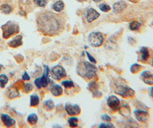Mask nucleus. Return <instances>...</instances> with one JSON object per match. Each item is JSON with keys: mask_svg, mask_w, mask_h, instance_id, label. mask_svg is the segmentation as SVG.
Here are the masks:
<instances>
[{"mask_svg": "<svg viewBox=\"0 0 153 128\" xmlns=\"http://www.w3.org/2000/svg\"><path fill=\"white\" fill-rule=\"evenodd\" d=\"M38 24L40 29L45 33H54L57 32L59 28V23L54 18V15L40 16L38 20Z\"/></svg>", "mask_w": 153, "mask_h": 128, "instance_id": "f257e3e1", "label": "nucleus"}, {"mask_svg": "<svg viewBox=\"0 0 153 128\" xmlns=\"http://www.w3.org/2000/svg\"><path fill=\"white\" fill-rule=\"evenodd\" d=\"M97 68L94 65L87 62H81L77 65L76 72L82 77L91 79L97 74Z\"/></svg>", "mask_w": 153, "mask_h": 128, "instance_id": "f03ea898", "label": "nucleus"}, {"mask_svg": "<svg viewBox=\"0 0 153 128\" xmlns=\"http://www.w3.org/2000/svg\"><path fill=\"white\" fill-rule=\"evenodd\" d=\"M2 31H3V38L8 39L11 37L12 35L18 33L19 31V27L18 24L13 22H8L2 26Z\"/></svg>", "mask_w": 153, "mask_h": 128, "instance_id": "7ed1b4c3", "label": "nucleus"}, {"mask_svg": "<svg viewBox=\"0 0 153 128\" xmlns=\"http://www.w3.org/2000/svg\"><path fill=\"white\" fill-rule=\"evenodd\" d=\"M88 39L90 44L94 47H100L103 43V37L100 32H91Z\"/></svg>", "mask_w": 153, "mask_h": 128, "instance_id": "20e7f679", "label": "nucleus"}, {"mask_svg": "<svg viewBox=\"0 0 153 128\" xmlns=\"http://www.w3.org/2000/svg\"><path fill=\"white\" fill-rule=\"evenodd\" d=\"M49 68L48 67L45 65V72H44V74L42 75V77H39V78H37L35 81V84L38 88H45L48 86V84L49 83Z\"/></svg>", "mask_w": 153, "mask_h": 128, "instance_id": "39448f33", "label": "nucleus"}, {"mask_svg": "<svg viewBox=\"0 0 153 128\" xmlns=\"http://www.w3.org/2000/svg\"><path fill=\"white\" fill-rule=\"evenodd\" d=\"M114 92L117 95H121L123 97H132L135 95V91L132 89V88H129L127 86H123V85H120L116 88L114 90Z\"/></svg>", "mask_w": 153, "mask_h": 128, "instance_id": "423d86ee", "label": "nucleus"}, {"mask_svg": "<svg viewBox=\"0 0 153 128\" xmlns=\"http://www.w3.org/2000/svg\"><path fill=\"white\" fill-rule=\"evenodd\" d=\"M51 75L55 80H61L62 77H66V71L63 67L60 65L54 67L51 70Z\"/></svg>", "mask_w": 153, "mask_h": 128, "instance_id": "0eeeda50", "label": "nucleus"}, {"mask_svg": "<svg viewBox=\"0 0 153 128\" xmlns=\"http://www.w3.org/2000/svg\"><path fill=\"white\" fill-rule=\"evenodd\" d=\"M134 115L137 121L143 123L146 122L149 119V113L143 110H136L134 111Z\"/></svg>", "mask_w": 153, "mask_h": 128, "instance_id": "6e6552de", "label": "nucleus"}, {"mask_svg": "<svg viewBox=\"0 0 153 128\" xmlns=\"http://www.w3.org/2000/svg\"><path fill=\"white\" fill-rule=\"evenodd\" d=\"M65 110L69 115H78L80 113V108L77 104L67 103L65 105Z\"/></svg>", "mask_w": 153, "mask_h": 128, "instance_id": "1a4fd4ad", "label": "nucleus"}, {"mask_svg": "<svg viewBox=\"0 0 153 128\" xmlns=\"http://www.w3.org/2000/svg\"><path fill=\"white\" fill-rule=\"evenodd\" d=\"M120 101L119 98L116 96H110L107 99V105L114 111H117L120 107Z\"/></svg>", "mask_w": 153, "mask_h": 128, "instance_id": "9d476101", "label": "nucleus"}, {"mask_svg": "<svg viewBox=\"0 0 153 128\" xmlns=\"http://www.w3.org/2000/svg\"><path fill=\"white\" fill-rule=\"evenodd\" d=\"M141 77L143 82L146 83V84H149V85L153 84V74H152L149 71H144L142 72Z\"/></svg>", "mask_w": 153, "mask_h": 128, "instance_id": "9b49d317", "label": "nucleus"}, {"mask_svg": "<svg viewBox=\"0 0 153 128\" xmlns=\"http://www.w3.org/2000/svg\"><path fill=\"white\" fill-rule=\"evenodd\" d=\"M100 13L94 9H89L87 12V20L89 23L92 22L99 18Z\"/></svg>", "mask_w": 153, "mask_h": 128, "instance_id": "f8f14e48", "label": "nucleus"}, {"mask_svg": "<svg viewBox=\"0 0 153 128\" xmlns=\"http://www.w3.org/2000/svg\"><path fill=\"white\" fill-rule=\"evenodd\" d=\"M1 119H2V121L3 122L4 124L8 127H10L14 126L16 124V121L8 114H2L1 115Z\"/></svg>", "mask_w": 153, "mask_h": 128, "instance_id": "ddd939ff", "label": "nucleus"}, {"mask_svg": "<svg viewBox=\"0 0 153 128\" xmlns=\"http://www.w3.org/2000/svg\"><path fill=\"white\" fill-rule=\"evenodd\" d=\"M127 7V5L123 1H120L114 3L113 5V12L115 13H120Z\"/></svg>", "mask_w": 153, "mask_h": 128, "instance_id": "4468645a", "label": "nucleus"}, {"mask_svg": "<svg viewBox=\"0 0 153 128\" xmlns=\"http://www.w3.org/2000/svg\"><path fill=\"white\" fill-rule=\"evenodd\" d=\"M10 47L16 48L22 45V35H17L14 39H12L10 42L8 43Z\"/></svg>", "mask_w": 153, "mask_h": 128, "instance_id": "2eb2a0df", "label": "nucleus"}, {"mask_svg": "<svg viewBox=\"0 0 153 128\" xmlns=\"http://www.w3.org/2000/svg\"><path fill=\"white\" fill-rule=\"evenodd\" d=\"M139 54H140V58L143 62H146L149 57V52L147 48L142 47L139 50Z\"/></svg>", "mask_w": 153, "mask_h": 128, "instance_id": "dca6fc26", "label": "nucleus"}, {"mask_svg": "<svg viewBox=\"0 0 153 128\" xmlns=\"http://www.w3.org/2000/svg\"><path fill=\"white\" fill-rule=\"evenodd\" d=\"M51 92L54 96H60V95H62L63 89L58 84H54V86L51 88Z\"/></svg>", "mask_w": 153, "mask_h": 128, "instance_id": "f3484780", "label": "nucleus"}, {"mask_svg": "<svg viewBox=\"0 0 153 128\" xmlns=\"http://www.w3.org/2000/svg\"><path fill=\"white\" fill-rule=\"evenodd\" d=\"M120 113L121 115H123L125 118H129L130 116V108L128 105H123L120 107Z\"/></svg>", "mask_w": 153, "mask_h": 128, "instance_id": "a211bd4d", "label": "nucleus"}, {"mask_svg": "<svg viewBox=\"0 0 153 128\" xmlns=\"http://www.w3.org/2000/svg\"><path fill=\"white\" fill-rule=\"evenodd\" d=\"M52 7L54 11H56V12H57V13H60V12H61V11L64 9V8H65V4H64L63 1L60 0V1L56 2L53 5Z\"/></svg>", "mask_w": 153, "mask_h": 128, "instance_id": "6ab92c4d", "label": "nucleus"}, {"mask_svg": "<svg viewBox=\"0 0 153 128\" xmlns=\"http://www.w3.org/2000/svg\"><path fill=\"white\" fill-rule=\"evenodd\" d=\"M39 97L36 95H33L31 96V99H30V105L32 107H35L39 103Z\"/></svg>", "mask_w": 153, "mask_h": 128, "instance_id": "aec40b11", "label": "nucleus"}, {"mask_svg": "<svg viewBox=\"0 0 153 128\" xmlns=\"http://www.w3.org/2000/svg\"><path fill=\"white\" fill-rule=\"evenodd\" d=\"M54 102H53L51 100H45V103H44V107H45V109L48 111L52 110V109L54 108Z\"/></svg>", "mask_w": 153, "mask_h": 128, "instance_id": "412c9836", "label": "nucleus"}, {"mask_svg": "<svg viewBox=\"0 0 153 128\" xmlns=\"http://www.w3.org/2000/svg\"><path fill=\"white\" fill-rule=\"evenodd\" d=\"M141 26V23L138 21H132L129 23V29L132 31H136Z\"/></svg>", "mask_w": 153, "mask_h": 128, "instance_id": "4be33fe9", "label": "nucleus"}, {"mask_svg": "<svg viewBox=\"0 0 153 128\" xmlns=\"http://www.w3.org/2000/svg\"><path fill=\"white\" fill-rule=\"evenodd\" d=\"M0 9L5 14H9L12 10V7L9 5H8V4H3V5H1L0 6Z\"/></svg>", "mask_w": 153, "mask_h": 128, "instance_id": "5701e85b", "label": "nucleus"}, {"mask_svg": "<svg viewBox=\"0 0 153 128\" xmlns=\"http://www.w3.org/2000/svg\"><path fill=\"white\" fill-rule=\"evenodd\" d=\"M38 121V116L35 114H30L28 117V122L31 125H35Z\"/></svg>", "mask_w": 153, "mask_h": 128, "instance_id": "b1692460", "label": "nucleus"}, {"mask_svg": "<svg viewBox=\"0 0 153 128\" xmlns=\"http://www.w3.org/2000/svg\"><path fill=\"white\" fill-rule=\"evenodd\" d=\"M8 81H9V77L5 74H2L0 75V87L1 88H4L8 83Z\"/></svg>", "mask_w": 153, "mask_h": 128, "instance_id": "393cba45", "label": "nucleus"}, {"mask_svg": "<svg viewBox=\"0 0 153 128\" xmlns=\"http://www.w3.org/2000/svg\"><path fill=\"white\" fill-rule=\"evenodd\" d=\"M19 96V91H18L16 89L11 90V91L9 92V94H8V97L10 99H14Z\"/></svg>", "mask_w": 153, "mask_h": 128, "instance_id": "a878e982", "label": "nucleus"}, {"mask_svg": "<svg viewBox=\"0 0 153 128\" xmlns=\"http://www.w3.org/2000/svg\"><path fill=\"white\" fill-rule=\"evenodd\" d=\"M141 68H142V66L140 65H138V64H133V65L131 66L130 71L132 73L136 74V73H137V72L139 71Z\"/></svg>", "mask_w": 153, "mask_h": 128, "instance_id": "bb28decb", "label": "nucleus"}, {"mask_svg": "<svg viewBox=\"0 0 153 128\" xmlns=\"http://www.w3.org/2000/svg\"><path fill=\"white\" fill-rule=\"evenodd\" d=\"M77 121H78L77 118H71L68 120V123L71 127H77Z\"/></svg>", "mask_w": 153, "mask_h": 128, "instance_id": "cd10ccee", "label": "nucleus"}, {"mask_svg": "<svg viewBox=\"0 0 153 128\" xmlns=\"http://www.w3.org/2000/svg\"><path fill=\"white\" fill-rule=\"evenodd\" d=\"M32 89H33V86H32L30 83L25 84L24 88H23L24 92H25V93H29V92H31V91H32Z\"/></svg>", "mask_w": 153, "mask_h": 128, "instance_id": "c85d7f7f", "label": "nucleus"}, {"mask_svg": "<svg viewBox=\"0 0 153 128\" xmlns=\"http://www.w3.org/2000/svg\"><path fill=\"white\" fill-rule=\"evenodd\" d=\"M100 9L104 13H106V12H109L110 10V6L106 3H102L100 5Z\"/></svg>", "mask_w": 153, "mask_h": 128, "instance_id": "c756f323", "label": "nucleus"}, {"mask_svg": "<svg viewBox=\"0 0 153 128\" xmlns=\"http://www.w3.org/2000/svg\"><path fill=\"white\" fill-rule=\"evenodd\" d=\"M62 85L64 87H65L66 88H74V82L73 81H64L62 82Z\"/></svg>", "mask_w": 153, "mask_h": 128, "instance_id": "7c9ffc66", "label": "nucleus"}, {"mask_svg": "<svg viewBox=\"0 0 153 128\" xmlns=\"http://www.w3.org/2000/svg\"><path fill=\"white\" fill-rule=\"evenodd\" d=\"M34 2L40 7H45L47 4L46 0H34Z\"/></svg>", "mask_w": 153, "mask_h": 128, "instance_id": "2f4dec72", "label": "nucleus"}, {"mask_svg": "<svg viewBox=\"0 0 153 128\" xmlns=\"http://www.w3.org/2000/svg\"><path fill=\"white\" fill-rule=\"evenodd\" d=\"M100 128H111V127H114L113 124H100L99 126Z\"/></svg>", "mask_w": 153, "mask_h": 128, "instance_id": "473e14b6", "label": "nucleus"}, {"mask_svg": "<svg viewBox=\"0 0 153 128\" xmlns=\"http://www.w3.org/2000/svg\"><path fill=\"white\" fill-rule=\"evenodd\" d=\"M101 118H102L104 121H106V122H110V121H111V118H110V116H108L107 114H103V115L101 116Z\"/></svg>", "mask_w": 153, "mask_h": 128, "instance_id": "72a5a7b5", "label": "nucleus"}, {"mask_svg": "<svg viewBox=\"0 0 153 128\" xmlns=\"http://www.w3.org/2000/svg\"><path fill=\"white\" fill-rule=\"evenodd\" d=\"M87 57H88L89 60H90V61H91V62H92V63L95 64L96 62H97V61H96V59H94V57H93L92 55H91V54H89V52H87Z\"/></svg>", "mask_w": 153, "mask_h": 128, "instance_id": "f704fd0d", "label": "nucleus"}, {"mask_svg": "<svg viewBox=\"0 0 153 128\" xmlns=\"http://www.w3.org/2000/svg\"><path fill=\"white\" fill-rule=\"evenodd\" d=\"M22 80L23 81H28V80H30V76L28 75L27 72H25L24 74L22 75Z\"/></svg>", "mask_w": 153, "mask_h": 128, "instance_id": "c9c22d12", "label": "nucleus"}, {"mask_svg": "<svg viewBox=\"0 0 153 128\" xmlns=\"http://www.w3.org/2000/svg\"><path fill=\"white\" fill-rule=\"evenodd\" d=\"M150 95L153 97V86L150 88Z\"/></svg>", "mask_w": 153, "mask_h": 128, "instance_id": "e433bc0d", "label": "nucleus"}, {"mask_svg": "<svg viewBox=\"0 0 153 128\" xmlns=\"http://www.w3.org/2000/svg\"><path fill=\"white\" fill-rule=\"evenodd\" d=\"M94 1L96 2H100L101 0H94Z\"/></svg>", "mask_w": 153, "mask_h": 128, "instance_id": "4c0bfd02", "label": "nucleus"}, {"mask_svg": "<svg viewBox=\"0 0 153 128\" xmlns=\"http://www.w3.org/2000/svg\"><path fill=\"white\" fill-rule=\"evenodd\" d=\"M2 68V65H0V71H1V69Z\"/></svg>", "mask_w": 153, "mask_h": 128, "instance_id": "58836bf2", "label": "nucleus"}, {"mask_svg": "<svg viewBox=\"0 0 153 128\" xmlns=\"http://www.w3.org/2000/svg\"><path fill=\"white\" fill-rule=\"evenodd\" d=\"M152 65L153 66V59H152Z\"/></svg>", "mask_w": 153, "mask_h": 128, "instance_id": "ea45409f", "label": "nucleus"}]
</instances>
